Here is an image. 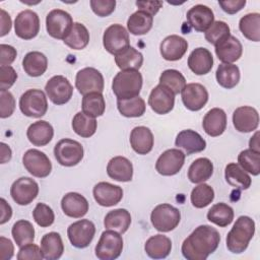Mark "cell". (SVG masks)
I'll use <instances>...</instances> for the list:
<instances>
[{
	"label": "cell",
	"instance_id": "cell-1",
	"mask_svg": "<svg viewBox=\"0 0 260 260\" xmlns=\"http://www.w3.org/2000/svg\"><path fill=\"white\" fill-rule=\"evenodd\" d=\"M220 235L211 225L197 226L183 242L182 254L188 260H205L218 247Z\"/></svg>",
	"mask_w": 260,
	"mask_h": 260
},
{
	"label": "cell",
	"instance_id": "cell-2",
	"mask_svg": "<svg viewBox=\"0 0 260 260\" xmlns=\"http://www.w3.org/2000/svg\"><path fill=\"white\" fill-rule=\"evenodd\" d=\"M254 234L255 221L247 215L239 216L228 233L225 240L228 250L234 254L243 253L248 248Z\"/></svg>",
	"mask_w": 260,
	"mask_h": 260
},
{
	"label": "cell",
	"instance_id": "cell-3",
	"mask_svg": "<svg viewBox=\"0 0 260 260\" xmlns=\"http://www.w3.org/2000/svg\"><path fill=\"white\" fill-rule=\"evenodd\" d=\"M142 75L139 70H121L112 82V90L117 100H128L138 96L142 88Z\"/></svg>",
	"mask_w": 260,
	"mask_h": 260
},
{
	"label": "cell",
	"instance_id": "cell-4",
	"mask_svg": "<svg viewBox=\"0 0 260 260\" xmlns=\"http://www.w3.org/2000/svg\"><path fill=\"white\" fill-rule=\"evenodd\" d=\"M21 113L30 118H41L48 111V100L45 92L38 88L24 91L19 99Z\"/></svg>",
	"mask_w": 260,
	"mask_h": 260
},
{
	"label": "cell",
	"instance_id": "cell-5",
	"mask_svg": "<svg viewBox=\"0 0 260 260\" xmlns=\"http://www.w3.org/2000/svg\"><path fill=\"white\" fill-rule=\"evenodd\" d=\"M150 220L156 231L168 233L178 226L181 220V212L171 204H158L151 211Z\"/></svg>",
	"mask_w": 260,
	"mask_h": 260
},
{
	"label": "cell",
	"instance_id": "cell-6",
	"mask_svg": "<svg viewBox=\"0 0 260 260\" xmlns=\"http://www.w3.org/2000/svg\"><path fill=\"white\" fill-rule=\"evenodd\" d=\"M84 150L81 143L70 138L59 140L54 147V156L63 167H74L83 158Z\"/></svg>",
	"mask_w": 260,
	"mask_h": 260
},
{
	"label": "cell",
	"instance_id": "cell-7",
	"mask_svg": "<svg viewBox=\"0 0 260 260\" xmlns=\"http://www.w3.org/2000/svg\"><path fill=\"white\" fill-rule=\"evenodd\" d=\"M123 250L122 236L113 230H107L102 233L95 246V256L100 260L117 259Z\"/></svg>",
	"mask_w": 260,
	"mask_h": 260
},
{
	"label": "cell",
	"instance_id": "cell-8",
	"mask_svg": "<svg viewBox=\"0 0 260 260\" xmlns=\"http://www.w3.org/2000/svg\"><path fill=\"white\" fill-rule=\"evenodd\" d=\"M71 15L62 9H53L46 16V29L49 36L57 40H64L73 26Z\"/></svg>",
	"mask_w": 260,
	"mask_h": 260
},
{
	"label": "cell",
	"instance_id": "cell-9",
	"mask_svg": "<svg viewBox=\"0 0 260 260\" xmlns=\"http://www.w3.org/2000/svg\"><path fill=\"white\" fill-rule=\"evenodd\" d=\"M103 45L107 52L117 55L130 47V39L127 29L119 23L111 24L103 36Z\"/></svg>",
	"mask_w": 260,
	"mask_h": 260
},
{
	"label": "cell",
	"instance_id": "cell-10",
	"mask_svg": "<svg viewBox=\"0 0 260 260\" xmlns=\"http://www.w3.org/2000/svg\"><path fill=\"white\" fill-rule=\"evenodd\" d=\"M45 91L53 104L61 106L71 100L73 94V86L65 76L55 75L47 81Z\"/></svg>",
	"mask_w": 260,
	"mask_h": 260
},
{
	"label": "cell",
	"instance_id": "cell-11",
	"mask_svg": "<svg viewBox=\"0 0 260 260\" xmlns=\"http://www.w3.org/2000/svg\"><path fill=\"white\" fill-rule=\"evenodd\" d=\"M75 86L82 95L90 92H103L105 86L104 76L98 69L85 67L77 72Z\"/></svg>",
	"mask_w": 260,
	"mask_h": 260
},
{
	"label": "cell",
	"instance_id": "cell-12",
	"mask_svg": "<svg viewBox=\"0 0 260 260\" xmlns=\"http://www.w3.org/2000/svg\"><path fill=\"white\" fill-rule=\"evenodd\" d=\"M95 234V226L89 219H80L71 223L67 229V236L71 245L78 249L89 246Z\"/></svg>",
	"mask_w": 260,
	"mask_h": 260
},
{
	"label": "cell",
	"instance_id": "cell-13",
	"mask_svg": "<svg viewBox=\"0 0 260 260\" xmlns=\"http://www.w3.org/2000/svg\"><path fill=\"white\" fill-rule=\"evenodd\" d=\"M25 170L37 178H46L52 171V164L46 153L38 149H28L22 156Z\"/></svg>",
	"mask_w": 260,
	"mask_h": 260
},
{
	"label": "cell",
	"instance_id": "cell-14",
	"mask_svg": "<svg viewBox=\"0 0 260 260\" xmlns=\"http://www.w3.org/2000/svg\"><path fill=\"white\" fill-rule=\"evenodd\" d=\"M39 194L38 183L28 177H20L16 179L10 188V195L18 205H28Z\"/></svg>",
	"mask_w": 260,
	"mask_h": 260
},
{
	"label": "cell",
	"instance_id": "cell-15",
	"mask_svg": "<svg viewBox=\"0 0 260 260\" xmlns=\"http://www.w3.org/2000/svg\"><path fill=\"white\" fill-rule=\"evenodd\" d=\"M15 35L22 40H31L36 38L40 31L39 15L30 10L20 11L14 20Z\"/></svg>",
	"mask_w": 260,
	"mask_h": 260
},
{
	"label": "cell",
	"instance_id": "cell-16",
	"mask_svg": "<svg viewBox=\"0 0 260 260\" xmlns=\"http://www.w3.org/2000/svg\"><path fill=\"white\" fill-rule=\"evenodd\" d=\"M185 153L179 148H171L164 151L155 162V170L162 176H174L184 166Z\"/></svg>",
	"mask_w": 260,
	"mask_h": 260
},
{
	"label": "cell",
	"instance_id": "cell-17",
	"mask_svg": "<svg viewBox=\"0 0 260 260\" xmlns=\"http://www.w3.org/2000/svg\"><path fill=\"white\" fill-rule=\"evenodd\" d=\"M148 105L154 113L158 115H166L174 109L175 94L167 86L158 83L150 91Z\"/></svg>",
	"mask_w": 260,
	"mask_h": 260
},
{
	"label": "cell",
	"instance_id": "cell-18",
	"mask_svg": "<svg viewBox=\"0 0 260 260\" xmlns=\"http://www.w3.org/2000/svg\"><path fill=\"white\" fill-rule=\"evenodd\" d=\"M184 106L193 112L201 110L208 102V91L200 83H188L181 91Z\"/></svg>",
	"mask_w": 260,
	"mask_h": 260
},
{
	"label": "cell",
	"instance_id": "cell-19",
	"mask_svg": "<svg viewBox=\"0 0 260 260\" xmlns=\"http://www.w3.org/2000/svg\"><path fill=\"white\" fill-rule=\"evenodd\" d=\"M92 194L96 203L104 207L114 206L123 198L122 188L109 182H100L95 184L92 189Z\"/></svg>",
	"mask_w": 260,
	"mask_h": 260
},
{
	"label": "cell",
	"instance_id": "cell-20",
	"mask_svg": "<svg viewBox=\"0 0 260 260\" xmlns=\"http://www.w3.org/2000/svg\"><path fill=\"white\" fill-rule=\"evenodd\" d=\"M233 124L236 130H238L239 132H252L258 128L259 114L257 110L253 107H239L233 113Z\"/></svg>",
	"mask_w": 260,
	"mask_h": 260
},
{
	"label": "cell",
	"instance_id": "cell-21",
	"mask_svg": "<svg viewBox=\"0 0 260 260\" xmlns=\"http://www.w3.org/2000/svg\"><path fill=\"white\" fill-rule=\"evenodd\" d=\"M186 18L190 26L200 32H205L214 22L213 11L203 4H197L191 7L187 11Z\"/></svg>",
	"mask_w": 260,
	"mask_h": 260
},
{
	"label": "cell",
	"instance_id": "cell-22",
	"mask_svg": "<svg viewBox=\"0 0 260 260\" xmlns=\"http://www.w3.org/2000/svg\"><path fill=\"white\" fill-rule=\"evenodd\" d=\"M187 50L188 42L178 35L166 37L159 45L160 55L167 61L180 60L185 55Z\"/></svg>",
	"mask_w": 260,
	"mask_h": 260
},
{
	"label": "cell",
	"instance_id": "cell-23",
	"mask_svg": "<svg viewBox=\"0 0 260 260\" xmlns=\"http://www.w3.org/2000/svg\"><path fill=\"white\" fill-rule=\"evenodd\" d=\"M214 48L217 58L222 63L233 64L241 58L243 53L241 42L232 35L217 43Z\"/></svg>",
	"mask_w": 260,
	"mask_h": 260
},
{
	"label": "cell",
	"instance_id": "cell-24",
	"mask_svg": "<svg viewBox=\"0 0 260 260\" xmlns=\"http://www.w3.org/2000/svg\"><path fill=\"white\" fill-rule=\"evenodd\" d=\"M88 202L84 196L76 192L65 194L61 200V208L65 215L73 218H81L88 211Z\"/></svg>",
	"mask_w": 260,
	"mask_h": 260
},
{
	"label": "cell",
	"instance_id": "cell-25",
	"mask_svg": "<svg viewBox=\"0 0 260 260\" xmlns=\"http://www.w3.org/2000/svg\"><path fill=\"white\" fill-rule=\"evenodd\" d=\"M175 145L185 151L187 155L203 151L206 147V141L196 131L191 129L182 130L176 137Z\"/></svg>",
	"mask_w": 260,
	"mask_h": 260
},
{
	"label": "cell",
	"instance_id": "cell-26",
	"mask_svg": "<svg viewBox=\"0 0 260 260\" xmlns=\"http://www.w3.org/2000/svg\"><path fill=\"white\" fill-rule=\"evenodd\" d=\"M188 67L196 75H204L210 72L213 66V57L206 48H196L188 57Z\"/></svg>",
	"mask_w": 260,
	"mask_h": 260
},
{
	"label": "cell",
	"instance_id": "cell-27",
	"mask_svg": "<svg viewBox=\"0 0 260 260\" xmlns=\"http://www.w3.org/2000/svg\"><path fill=\"white\" fill-rule=\"evenodd\" d=\"M130 145L132 149L141 155L147 154L152 150L154 138L151 130L145 126H137L131 130Z\"/></svg>",
	"mask_w": 260,
	"mask_h": 260
},
{
	"label": "cell",
	"instance_id": "cell-28",
	"mask_svg": "<svg viewBox=\"0 0 260 260\" xmlns=\"http://www.w3.org/2000/svg\"><path fill=\"white\" fill-rule=\"evenodd\" d=\"M202 127L205 133L211 137L221 135L226 128V114L220 108L209 110L203 117Z\"/></svg>",
	"mask_w": 260,
	"mask_h": 260
},
{
	"label": "cell",
	"instance_id": "cell-29",
	"mask_svg": "<svg viewBox=\"0 0 260 260\" xmlns=\"http://www.w3.org/2000/svg\"><path fill=\"white\" fill-rule=\"evenodd\" d=\"M108 176L118 182H129L133 178L132 162L125 156H114L107 166Z\"/></svg>",
	"mask_w": 260,
	"mask_h": 260
},
{
	"label": "cell",
	"instance_id": "cell-30",
	"mask_svg": "<svg viewBox=\"0 0 260 260\" xmlns=\"http://www.w3.org/2000/svg\"><path fill=\"white\" fill-rule=\"evenodd\" d=\"M26 136L32 145L45 146L52 140L54 136V129L49 122L40 120L28 126Z\"/></svg>",
	"mask_w": 260,
	"mask_h": 260
},
{
	"label": "cell",
	"instance_id": "cell-31",
	"mask_svg": "<svg viewBox=\"0 0 260 260\" xmlns=\"http://www.w3.org/2000/svg\"><path fill=\"white\" fill-rule=\"evenodd\" d=\"M172 250V241L164 235L150 237L144 245V251L152 259H164L169 256Z\"/></svg>",
	"mask_w": 260,
	"mask_h": 260
},
{
	"label": "cell",
	"instance_id": "cell-32",
	"mask_svg": "<svg viewBox=\"0 0 260 260\" xmlns=\"http://www.w3.org/2000/svg\"><path fill=\"white\" fill-rule=\"evenodd\" d=\"M41 250L47 260H57L64 252V245L61 236L56 232H50L41 240Z\"/></svg>",
	"mask_w": 260,
	"mask_h": 260
},
{
	"label": "cell",
	"instance_id": "cell-33",
	"mask_svg": "<svg viewBox=\"0 0 260 260\" xmlns=\"http://www.w3.org/2000/svg\"><path fill=\"white\" fill-rule=\"evenodd\" d=\"M131 224V214L127 209L117 208L109 211L104 219V225L107 230H113L119 234L128 231Z\"/></svg>",
	"mask_w": 260,
	"mask_h": 260
},
{
	"label": "cell",
	"instance_id": "cell-34",
	"mask_svg": "<svg viewBox=\"0 0 260 260\" xmlns=\"http://www.w3.org/2000/svg\"><path fill=\"white\" fill-rule=\"evenodd\" d=\"M22 68L27 75L31 77H39L46 72L48 68V59L39 51L28 52L23 57Z\"/></svg>",
	"mask_w": 260,
	"mask_h": 260
},
{
	"label": "cell",
	"instance_id": "cell-35",
	"mask_svg": "<svg viewBox=\"0 0 260 260\" xmlns=\"http://www.w3.org/2000/svg\"><path fill=\"white\" fill-rule=\"evenodd\" d=\"M213 174V164L207 157L196 158L188 169V179L191 183L200 184L207 181Z\"/></svg>",
	"mask_w": 260,
	"mask_h": 260
},
{
	"label": "cell",
	"instance_id": "cell-36",
	"mask_svg": "<svg viewBox=\"0 0 260 260\" xmlns=\"http://www.w3.org/2000/svg\"><path fill=\"white\" fill-rule=\"evenodd\" d=\"M224 178L229 185L241 190H247L252 183L248 173L236 162L226 165L224 170Z\"/></svg>",
	"mask_w": 260,
	"mask_h": 260
},
{
	"label": "cell",
	"instance_id": "cell-37",
	"mask_svg": "<svg viewBox=\"0 0 260 260\" xmlns=\"http://www.w3.org/2000/svg\"><path fill=\"white\" fill-rule=\"evenodd\" d=\"M215 77L217 83L226 89L234 88L240 81V69L235 64L221 63L218 65Z\"/></svg>",
	"mask_w": 260,
	"mask_h": 260
},
{
	"label": "cell",
	"instance_id": "cell-38",
	"mask_svg": "<svg viewBox=\"0 0 260 260\" xmlns=\"http://www.w3.org/2000/svg\"><path fill=\"white\" fill-rule=\"evenodd\" d=\"M153 23V16L150 14L137 10L132 13L127 20L128 31L134 36H142L147 34Z\"/></svg>",
	"mask_w": 260,
	"mask_h": 260
},
{
	"label": "cell",
	"instance_id": "cell-39",
	"mask_svg": "<svg viewBox=\"0 0 260 260\" xmlns=\"http://www.w3.org/2000/svg\"><path fill=\"white\" fill-rule=\"evenodd\" d=\"M115 63L121 70H139L143 64V56L138 50L129 47L115 55Z\"/></svg>",
	"mask_w": 260,
	"mask_h": 260
},
{
	"label": "cell",
	"instance_id": "cell-40",
	"mask_svg": "<svg viewBox=\"0 0 260 260\" xmlns=\"http://www.w3.org/2000/svg\"><path fill=\"white\" fill-rule=\"evenodd\" d=\"M207 219L220 228H225L234 220V209L226 203H216L208 210Z\"/></svg>",
	"mask_w": 260,
	"mask_h": 260
},
{
	"label": "cell",
	"instance_id": "cell-41",
	"mask_svg": "<svg viewBox=\"0 0 260 260\" xmlns=\"http://www.w3.org/2000/svg\"><path fill=\"white\" fill-rule=\"evenodd\" d=\"M239 28L243 36L253 42L260 40V14L258 12L248 13L241 17Z\"/></svg>",
	"mask_w": 260,
	"mask_h": 260
},
{
	"label": "cell",
	"instance_id": "cell-42",
	"mask_svg": "<svg viewBox=\"0 0 260 260\" xmlns=\"http://www.w3.org/2000/svg\"><path fill=\"white\" fill-rule=\"evenodd\" d=\"M64 44L73 50L84 49L89 42V32L80 22H74L69 35L63 40Z\"/></svg>",
	"mask_w": 260,
	"mask_h": 260
},
{
	"label": "cell",
	"instance_id": "cell-43",
	"mask_svg": "<svg viewBox=\"0 0 260 260\" xmlns=\"http://www.w3.org/2000/svg\"><path fill=\"white\" fill-rule=\"evenodd\" d=\"M82 112L91 117L96 118L102 116L106 110V102L102 92H90L82 98Z\"/></svg>",
	"mask_w": 260,
	"mask_h": 260
},
{
	"label": "cell",
	"instance_id": "cell-44",
	"mask_svg": "<svg viewBox=\"0 0 260 260\" xmlns=\"http://www.w3.org/2000/svg\"><path fill=\"white\" fill-rule=\"evenodd\" d=\"M71 125L73 131L77 135L83 138H89L95 133L98 122L95 118H91L83 112H78L73 117Z\"/></svg>",
	"mask_w": 260,
	"mask_h": 260
},
{
	"label": "cell",
	"instance_id": "cell-45",
	"mask_svg": "<svg viewBox=\"0 0 260 260\" xmlns=\"http://www.w3.org/2000/svg\"><path fill=\"white\" fill-rule=\"evenodd\" d=\"M117 108L122 116L137 118L145 113L146 105L144 100L138 95L128 100H117Z\"/></svg>",
	"mask_w": 260,
	"mask_h": 260
},
{
	"label": "cell",
	"instance_id": "cell-46",
	"mask_svg": "<svg viewBox=\"0 0 260 260\" xmlns=\"http://www.w3.org/2000/svg\"><path fill=\"white\" fill-rule=\"evenodd\" d=\"M11 234L19 248L32 243L35 240V228L30 221L25 219L17 220L12 226Z\"/></svg>",
	"mask_w": 260,
	"mask_h": 260
},
{
	"label": "cell",
	"instance_id": "cell-47",
	"mask_svg": "<svg viewBox=\"0 0 260 260\" xmlns=\"http://www.w3.org/2000/svg\"><path fill=\"white\" fill-rule=\"evenodd\" d=\"M191 203L195 208H204L208 206L214 199V190L205 183L196 186L190 195Z\"/></svg>",
	"mask_w": 260,
	"mask_h": 260
},
{
	"label": "cell",
	"instance_id": "cell-48",
	"mask_svg": "<svg viewBox=\"0 0 260 260\" xmlns=\"http://www.w3.org/2000/svg\"><path fill=\"white\" fill-rule=\"evenodd\" d=\"M159 84L167 86L176 95L182 91L186 85L184 75L176 69H167L159 76Z\"/></svg>",
	"mask_w": 260,
	"mask_h": 260
},
{
	"label": "cell",
	"instance_id": "cell-49",
	"mask_svg": "<svg viewBox=\"0 0 260 260\" xmlns=\"http://www.w3.org/2000/svg\"><path fill=\"white\" fill-rule=\"evenodd\" d=\"M238 165L253 176L260 174V152L253 149H244L238 155Z\"/></svg>",
	"mask_w": 260,
	"mask_h": 260
},
{
	"label": "cell",
	"instance_id": "cell-50",
	"mask_svg": "<svg viewBox=\"0 0 260 260\" xmlns=\"http://www.w3.org/2000/svg\"><path fill=\"white\" fill-rule=\"evenodd\" d=\"M230 35H231L230 26L224 21L217 20V21H214L211 24V26L205 31L204 37L209 44H212L215 46L217 43H219Z\"/></svg>",
	"mask_w": 260,
	"mask_h": 260
},
{
	"label": "cell",
	"instance_id": "cell-51",
	"mask_svg": "<svg viewBox=\"0 0 260 260\" xmlns=\"http://www.w3.org/2000/svg\"><path fill=\"white\" fill-rule=\"evenodd\" d=\"M32 217L41 228H48L52 225L55 220L53 209L45 203H38L36 205L32 211Z\"/></svg>",
	"mask_w": 260,
	"mask_h": 260
},
{
	"label": "cell",
	"instance_id": "cell-52",
	"mask_svg": "<svg viewBox=\"0 0 260 260\" xmlns=\"http://www.w3.org/2000/svg\"><path fill=\"white\" fill-rule=\"evenodd\" d=\"M15 110V99L9 90H0V117H10Z\"/></svg>",
	"mask_w": 260,
	"mask_h": 260
},
{
	"label": "cell",
	"instance_id": "cell-53",
	"mask_svg": "<svg viewBox=\"0 0 260 260\" xmlns=\"http://www.w3.org/2000/svg\"><path fill=\"white\" fill-rule=\"evenodd\" d=\"M91 10L94 14L101 17H106L112 14L116 7L115 0H90Z\"/></svg>",
	"mask_w": 260,
	"mask_h": 260
},
{
	"label": "cell",
	"instance_id": "cell-54",
	"mask_svg": "<svg viewBox=\"0 0 260 260\" xmlns=\"http://www.w3.org/2000/svg\"><path fill=\"white\" fill-rule=\"evenodd\" d=\"M16 79L17 73L12 66H0V90L9 89Z\"/></svg>",
	"mask_w": 260,
	"mask_h": 260
},
{
	"label": "cell",
	"instance_id": "cell-55",
	"mask_svg": "<svg viewBox=\"0 0 260 260\" xmlns=\"http://www.w3.org/2000/svg\"><path fill=\"white\" fill-rule=\"evenodd\" d=\"M16 258L18 260H31V259L40 260V259H43L44 256L40 247L30 243L20 247Z\"/></svg>",
	"mask_w": 260,
	"mask_h": 260
},
{
	"label": "cell",
	"instance_id": "cell-56",
	"mask_svg": "<svg viewBox=\"0 0 260 260\" xmlns=\"http://www.w3.org/2000/svg\"><path fill=\"white\" fill-rule=\"evenodd\" d=\"M17 56L16 49L10 45H0V66H10Z\"/></svg>",
	"mask_w": 260,
	"mask_h": 260
},
{
	"label": "cell",
	"instance_id": "cell-57",
	"mask_svg": "<svg viewBox=\"0 0 260 260\" xmlns=\"http://www.w3.org/2000/svg\"><path fill=\"white\" fill-rule=\"evenodd\" d=\"M221 9L228 14H235L242 10L246 5V0H226V1H218Z\"/></svg>",
	"mask_w": 260,
	"mask_h": 260
},
{
	"label": "cell",
	"instance_id": "cell-58",
	"mask_svg": "<svg viewBox=\"0 0 260 260\" xmlns=\"http://www.w3.org/2000/svg\"><path fill=\"white\" fill-rule=\"evenodd\" d=\"M136 6L138 7V10L144 11L151 16L155 15L158 10L162 6L161 1H136Z\"/></svg>",
	"mask_w": 260,
	"mask_h": 260
},
{
	"label": "cell",
	"instance_id": "cell-59",
	"mask_svg": "<svg viewBox=\"0 0 260 260\" xmlns=\"http://www.w3.org/2000/svg\"><path fill=\"white\" fill-rule=\"evenodd\" d=\"M13 254L14 246L12 242L5 237H0V260H9Z\"/></svg>",
	"mask_w": 260,
	"mask_h": 260
},
{
	"label": "cell",
	"instance_id": "cell-60",
	"mask_svg": "<svg viewBox=\"0 0 260 260\" xmlns=\"http://www.w3.org/2000/svg\"><path fill=\"white\" fill-rule=\"evenodd\" d=\"M0 20H1V31H0V37H4L5 35H7L10 29H11V17L10 15L4 10L1 9L0 10Z\"/></svg>",
	"mask_w": 260,
	"mask_h": 260
},
{
	"label": "cell",
	"instance_id": "cell-61",
	"mask_svg": "<svg viewBox=\"0 0 260 260\" xmlns=\"http://www.w3.org/2000/svg\"><path fill=\"white\" fill-rule=\"evenodd\" d=\"M0 210H1L0 224H4L12 216V208H11V206L7 203V201L4 198L0 199Z\"/></svg>",
	"mask_w": 260,
	"mask_h": 260
},
{
	"label": "cell",
	"instance_id": "cell-62",
	"mask_svg": "<svg viewBox=\"0 0 260 260\" xmlns=\"http://www.w3.org/2000/svg\"><path fill=\"white\" fill-rule=\"evenodd\" d=\"M0 162L5 164L11 159L12 151L11 148L4 142L0 143Z\"/></svg>",
	"mask_w": 260,
	"mask_h": 260
},
{
	"label": "cell",
	"instance_id": "cell-63",
	"mask_svg": "<svg viewBox=\"0 0 260 260\" xmlns=\"http://www.w3.org/2000/svg\"><path fill=\"white\" fill-rule=\"evenodd\" d=\"M249 147L250 149H253L255 151L260 152V143H259V132H255V134L250 138L249 141Z\"/></svg>",
	"mask_w": 260,
	"mask_h": 260
}]
</instances>
